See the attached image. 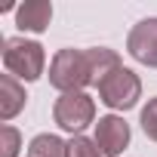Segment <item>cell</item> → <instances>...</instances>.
Segmentation results:
<instances>
[{
  "instance_id": "obj_9",
  "label": "cell",
  "mask_w": 157,
  "mask_h": 157,
  "mask_svg": "<svg viewBox=\"0 0 157 157\" xmlns=\"http://www.w3.org/2000/svg\"><path fill=\"white\" fill-rule=\"evenodd\" d=\"M65 151H68V142H62L52 132H40L28 145V157H65Z\"/></svg>"
},
{
  "instance_id": "obj_6",
  "label": "cell",
  "mask_w": 157,
  "mask_h": 157,
  "mask_svg": "<svg viewBox=\"0 0 157 157\" xmlns=\"http://www.w3.org/2000/svg\"><path fill=\"white\" fill-rule=\"evenodd\" d=\"M96 145L105 157H117L126 145H129V123L117 114H108V117H99L96 123Z\"/></svg>"
},
{
  "instance_id": "obj_2",
  "label": "cell",
  "mask_w": 157,
  "mask_h": 157,
  "mask_svg": "<svg viewBox=\"0 0 157 157\" xmlns=\"http://www.w3.org/2000/svg\"><path fill=\"white\" fill-rule=\"evenodd\" d=\"M3 65L6 74L16 80H37L46 65V52L37 40H22V37H6L3 40Z\"/></svg>"
},
{
  "instance_id": "obj_5",
  "label": "cell",
  "mask_w": 157,
  "mask_h": 157,
  "mask_svg": "<svg viewBox=\"0 0 157 157\" xmlns=\"http://www.w3.org/2000/svg\"><path fill=\"white\" fill-rule=\"evenodd\" d=\"M126 52H129L136 62H142V65H148V68H157V19H142V22L129 31V37H126Z\"/></svg>"
},
{
  "instance_id": "obj_8",
  "label": "cell",
  "mask_w": 157,
  "mask_h": 157,
  "mask_svg": "<svg viewBox=\"0 0 157 157\" xmlns=\"http://www.w3.org/2000/svg\"><path fill=\"white\" fill-rule=\"evenodd\" d=\"M25 86L16 80L13 74L0 77V120H13L22 108H25Z\"/></svg>"
},
{
  "instance_id": "obj_11",
  "label": "cell",
  "mask_w": 157,
  "mask_h": 157,
  "mask_svg": "<svg viewBox=\"0 0 157 157\" xmlns=\"http://www.w3.org/2000/svg\"><path fill=\"white\" fill-rule=\"evenodd\" d=\"M65 157H105V154L99 151L96 142H90V139H83V136H74V139L68 142Z\"/></svg>"
},
{
  "instance_id": "obj_1",
  "label": "cell",
  "mask_w": 157,
  "mask_h": 157,
  "mask_svg": "<svg viewBox=\"0 0 157 157\" xmlns=\"http://www.w3.org/2000/svg\"><path fill=\"white\" fill-rule=\"evenodd\" d=\"M49 83L62 93H83V86L96 83V68L90 49H59L49 65Z\"/></svg>"
},
{
  "instance_id": "obj_7",
  "label": "cell",
  "mask_w": 157,
  "mask_h": 157,
  "mask_svg": "<svg viewBox=\"0 0 157 157\" xmlns=\"http://www.w3.org/2000/svg\"><path fill=\"white\" fill-rule=\"evenodd\" d=\"M49 19H52V3H46V0H25V3L16 10V25H19V31L40 34V31H46Z\"/></svg>"
},
{
  "instance_id": "obj_10",
  "label": "cell",
  "mask_w": 157,
  "mask_h": 157,
  "mask_svg": "<svg viewBox=\"0 0 157 157\" xmlns=\"http://www.w3.org/2000/svg\"><path fill=\"white\" fill-rule=\"evenodd\" d=\"M19 148H22V136H19V129L10 126V123H3V126H0V157H16Z\"/></svg>"
},
{
  "instance_id": "obj_12",
  "label": "cell",
  "mask_w": 157,
  "mask_h": 157,
  "mask_svg": "<svg viewBox=\"0 0 157 157\" xmlns=\"http://www.w3.org/2000/svg\"><path fill=\"white\" fill-rule=\"evenodd\" d=\"M142 129L148 139L157 142V99H148V105L142 108Z\"/></svg>"
},
{
  "instance_id": "obj_3",
  "label": "cell",
  "mask_w": 157,
  "mask_h": 157,
  "mask_svg": "<svg viewBox=\"0 0 157 157\" xmlns=\"http://www.w3.org/2000/svg\"><path fill=\"white\" fill-rule=\"evenodd\" d=\"M99 99L114 111H129L142 99V80L129 68H117L99 83Z\"/></svg>"
},
{
  "instance_id": "obj_4",
  "label": "cell",
  "mask_w": 157,
  "mask_h": 157,
  "mask_svg": "<svg viewBox=\"0 0 157 157\" xmlns=\"http://www.w3.org/2000/svg\"><path fill=\"white\" fill-rule=\"evenodd\" d=\"M52 117L62 129L68 132H80L86 129L93 120H96V102L86 96V93H62L56 99V108H52Z\"/></svg>"
}]
</instances>
